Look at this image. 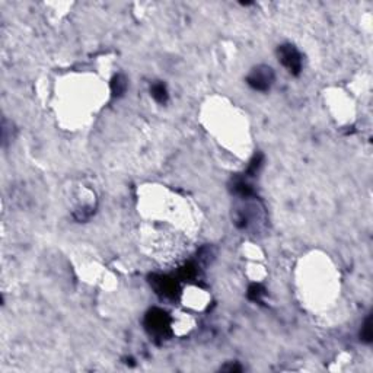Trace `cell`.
<instances>
[{
	"instance_id": "1",
	"label": "cell",
	"mask_w": 373,
	"mask_h": 373,
	"mask_svg": "<svg viewBox=\"0 0 373 373\" xmlns=\"http://www.w3.org/2000/svg\"><path fill=\"white\" fill-rule=\"evenodd\" d=\"M248 85L260 92H265L270 89V86L274 82V72L270 66H257L255 69L251 70V73L246 77Z\"/></svg>"
},
{
	"instance_id": "2",
	"label": "cell",
	"mask_w": 373,
	"mask_h": 373,
	"mask_svg": "<svg viewBox=\"0 0 373 373\" xmlns=\"http://www.w3.org/2000/svg\"><path fill=\"white\" fill-rule=\"evenodd\" d=\"M146 328L150 332H153L154 335H166L169 332V325H171V319L168 316L166 312H163L162 309H152L148 312L146 319H145Z\"/></svg>"
},
{
	"instance_id": "3",
	"label": "cell",
	"mask_w": 373,
	"mask_h": 373,
	"mask_svg": "<svg viewBox=\"0 0 373 373\" xmlns=\"http://www.w3.org/2000/svg\"><path fill=\"white\" fill-rule=\"evenodd\" d=\"M277 53H279L282 65L292 75L298 76L302 70V57H300V53L296 50V47L292 44H285L279 48Z\"/></svg>"
},
{
	"instance_id": "4",
	"label": "cell",
	"mask_w": 373,
	"mask_h": 373,
	"mask_svg": "<svg viewBox=\"0 0 373 373\" xmlns=\"http://www.w3.org/2000/svg\"><path fill=\"white\" fill-rule=\"evenodd\" d=\"M150 283L153 285L154 290L166 298H174L176 295L178 286L175 283V280L169 279V277H163V276H153Z\"/></svg>"
},
{
	"instance_id": "5",
	"label": "cell",
	"mask_w": 373,
	"mask_h": 373,
	"mask_svg": "<svg viewBox=\"0 0 373 373\" xmlns=\"http://www.w3.org/2000/svg\"><path fill=\"white\" fill-rule=\"evenodd\" d=\"M232 191H233L236 196L242 197V198H248V197H251V196L254 194L251 185H249L243 178H241V176L232 179Z\"/></svg>"
},
{
	"instance_id": "6",
	"label": "cell",
	"mask_w": 373,
	"mask_h": 373,
	"mask_svg": "<svg viewBox=\"0 0 373 373\" xmlns=\"http://www.w3.org/2000/svg\"><path fill=\"white\" fill-rule=\"evenodd\" d=\"M127 90V77L121 73L115 75L111 80V92L114 98H120Z\"/></svg>"
},
{
	"instance_id": "7",
	"label": "cell",
	"mask_w": 373,
	"mask_h": 373,
	"mask_svg": "<svg viewBox=\"0 0 373 373\" xmlns=\"http://www.w3.org/2000/svg\"><path fill=\"white\" fill-rule=\"evenodd\" d=\"M150 92H152V96L154 98L156 102H159V104H166V101H168V90H166V86H165L163 83H160V82L154 83V85L152 86Z\"/></svg>"
},
{
	"instance_id": "8",
	"label": "cell",
	"mask_w": 373,
	"mask_h": 373,
	"mask_svg": "<svg viewBox=\"0 0 373 373\" xmlns=\"http://www.w3.org/2000/svg\"><path fill=\"white\" fill-rule=\"evenodd\" d=\"M263 160H264V156H263V153H257V154L252 157V160L249 162V165H248V169H246V175H249V176H254V175L258 172V169L261 168V165H263Z\"/></svg>"
},
{
	"instance_id": "9",
	"label": "cell",
	"mask_w": 373,
	"mask_h": 373,
	"mask_svg": "<svg viewBox=\"0 0 373 373\" xmlns=\"http://www.w3.org/2000/svg\"><path fill=\"white\" fill-rule=\"evenodd\" d=\"M264 295H265V289H264L261 285L254 283V285H251L249 289H248V298L251 299V300H254V302H260Z\"/></svg>"
},
{
	"instance_id": "10",
	"label": "cell",
	"mask_w": 373,
	"mask_h": 373,
	"mask_svg": "<svg viewBox=\"0 0 373 373\" xmlns=\"http://www.w3.org/2000/svg\"><path fill=\"white\" fill-rule=\"evenodd\" d=\"M372 318H366L365 324H363V328H362V332H360V337L365 343H371L372 341Z\"/></svg>"
},
{
	"instance_id": "11",
	"label": "cell",
	"mask_w": 373,
	"mask_h": 373,
	"mask_svg": "<svg viewBox=\"0 0 373 373\" xmlns=\"http://www.w3.org/2000/svg\"><path fill=\"white\" fill-rule=\"evenodd\" d=\"M196 274H197V268H196L194 264H188V265H185V267L181 270V276H182L184 279H193Z\"/></svg>"
},
{
	"instance_id": "12",
	"label": "cell",
	"mask_w": 373,
	"mask_h": 373,
	"mask_svg": "<svg viewBox=\"0 0 373 373\" xmlns=\"http://www.w3.org/2000/svg\"><path fill=\"white\" fill-rule=\"evenodd\" d=\"M222 371L224 372H241L242 371V368L239 366V365H236V363H230V365H226L222 368Z\"/></svg>"
}]
</instances>
